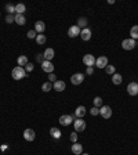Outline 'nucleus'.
<instances>
[{"mask_svg": "<svg viewBox=\"0 0 138 155\" xmlns=\"http://www.w3.org/2000/svg\"><path fill=\"white\" fill-rule=\"evenodd\" d=\"M11 76H13L14 81H21V79H24L28 76V72L25 71L24 67H15L13 69V72H11Z\"/></svg>", "mask_w": 138, "mask_h": 155, "instance_id": "nucleus-1", "label": "nucleus"}, {"mask_svg": "<svg viewBox=\"0 0 138 155\" xmlns=\"http://www.w3.org/2000/svg\"><path fill=\"white\" fill-rule=\"evenodd\" d=\"M100 115L104 119H109L112 116V108L109 105H102L100 108Z\"/></svg>", "mask_w": 138, "mask_h": 155, "instance_id": "nucleus-2", "label": "nucleus"}, {"mask_svg": "<svg viewBox=\"0 0 138 155\" xmlns=\"http://www.w3.org/2000/svg\"><path fill=\"white\" fill-rule=\"evenodd\" d=\"M135 44H137L135 43V40L130 37V39H124V40L122 42V47H123L124 50H133L134 47H135Z\"/></svg>", "mask_w": 138, "mask_h": 155, "instance_id": "nucleus-3", "label": "nucleus"}, {"mask_svg": "<svg viewBox=\"0 0 138 155\" xmlns=\"http://www.w3.org/2000/svg\"><path fill=\"white\" fill-rule=\"evenodd\" d=\"M95 58L93 54H86V56L83 57V64L86 65V67H93V65H95Z\"/></svg>", "mask_w": 138, "mask_h": 155, "instance_id": "nucleus-4", "label": "nucleus"}, {"mask_svg": "<svg viewBox=\"0 0 138 155\" xmlns=\"http://www.w3.org/2000/svg\"><path fill=\"white\" fill-rule=\"evenodd\" d=\"M127 93L130 96H137L138 94V82H131L127 86Z\"/></svg>", "mask_w": 138, "mask_h": 155, "instance_id": "nucleus-5", "label": "nucleus"}, {"mask_svg": "<svg viewBox=\"0 0 138 155\" xmlns=\"http://www.w3.org/2000/svg\"><path fill=\"white\" fill-rule=\"evenodd\" d=\"M40 65H42V69H43L44 72H47V74H53V71H54V64H53L51 61H46V60H44Z\"/></svg>", "mask_w": 138, "mask_h": 155, "instance_id": "nucleus-6", "label": "nucleus"}, {"mask_svg": "<svg viewBox=\"0 0 138 155\" xmlns=\"http://www.w3.org/2000/svg\"><path fill=\"white\" fill-rule=\"evenodd\" d=\"M83 81H84V75L83 74H75V75H72V78H70V83L75 85V86L83 83Z\"/></svg>", "mask_w": 138, "mask_h": 155, "instance_id": "nucleus-7", "label": "nucleus"}, {"mask_svg": "<svg viewBox=\"0 0 138 155\" xmlns=\"http://www.w3.org/2000/svg\"><path fill=\"white\" fill-rule=\"evenodd\" d=\"M107 65H108V58L105 56H101L95 60V67H98V68H101V69L107 68Z\"/></svg>", "mask_w": 138, "mask_h": 155, "instance_id": "nucleus-8", "label": "nucleus"}, {"mask_svg": "<svg viewBox=\"0 0 138 155\" xmlns=\"http://www.w3.org/2000/svg\"><path fill=\"white\" fill-rule=\"evenodd\" d=\"M80 32H82V29H80L77 25H73V26H69L68 35H69V37H76L80 35Z\"/></svg>", "mask_w": 138, "mask_h": 155, "instance_id": "nucleus-9", "label": "nucleus"}, {"mask_svg": "<svg viewBox=\"0 0 138 155\" xmlns=\"http://www.w3.org/2000/svg\"><path fill=\"white\" fill-rule=\"evenodd\" d=\"M35 137H36V133H35L33 129H25L24 130V138H25L26 141H33Z\"/></svg>", "mask_w": 138, "mask_h": 155, "instance_id": "nucleus-10", "label": "nucleus"}, {"mask_svg": "<svg viewBox=\"0 0 138 155\" xmlns=\"http://www.w3.org/2000/svg\"><path fill=\"white\" fill-rule=\"evenodd\" d=\"M73 125H75V130L76 132H83L84 129H86V122L80 118L76 119L75 122H73Z\"/></svg>", "mask_w": 138, "mask_h": 155, "instance_id": "nucleus-11", "label": "nucleus"}, {"mask_svg": "<svg viewBox=\"0 0 138 155\" xmlns=\"http://www.w3.org/2000/svg\"><path fill=\"white\" fill-rule=\"evenodd\" d=\"M73 122V119L70 115H61L59 116V123L62 125V126H69V125Z\"/></svg>", "mask_w": 138, "mask_h": 155, "instance_id": "nucleus-12", "label": "nucleus"}, {"mask_svg": "<svg viewBox=\"0 0 138 155\" xmlns=\"http://www.w3.org/2000/svg\"><path fill=\"white\" fill-rule=\"evenodd\" d=\"M54 56H55V51H54V49H46L43 53V57L46 61H51L53 58H54Z\"/></svg>", "mask_w": 138, "mask_h": 155, "instance_id": "nucleus-13", "label": "nucleus"}, {"mask_svg": "<svg viewBox=\"0 0 138 155\" xmlns=\"http://www.w3.org/2000/svg\"><path fill=\"white\" fill-rule=\"evenodd\" d=\"M80 37H82V40H84V42H88V40L91 39V29H88V28L82 29V32H80Z\"/></svg>", "mask_w": 138, "mask_h": 155, "instance_id": "nucleus-14", "label": "nucleus"}, {"mask_svg": "<svg viewBox=\"0 0 138 155\" xmlns=\"http://www.w3.org/2000/svg\"><path fill=\"white\" fill-rule=\"evenodd\" d=\"M35 31L38 32L39 35H42L46 31V24H44L43 21H36L35 22Z\"/></svg>", "mask_w": 138, "mask_h": 155, "instance_id": "nucleus-15", "label": "nucleus"}, {"mask_svg": "<svg viewBox=\"0 0 138 155\" xmlns=\"http://www.w3.org/2000/svg\"><path fill=\"white\" fill-rule=\"evenodd\" d=\"M65 87H66V85H65L64 81H57V82H54V85H53V89H54L55 92H64Z\"/></svg>", "mask_w": 138, "mask_h": 155, "instance_id": "nucleus-16", "label": "nucleus"}, {"mask_svg": "<svg viewBox=\"0 0 138 155\" xmlns=\"http://www.w3.org/2000/svg\"><path fill=\"white\" fill-rule=\"evenodd\" d=\"M70 151H72V152H73L75 155H82V154H83V147H82V144L75 143L73 145H72Z\"/></svg>", "mask_w": 138, "mask_h": 155, "instance_id": "nucleus-17", "label": "nucleus"}, {"mask_svg": "<svg viewBox=\"0 0 138 155\" xmlns=\"http://www.w3.org/2000/svg\"><path fill=\"white\" fill-rule=\"evenodd\" d=\"M14 21L18 25H25V22H26L25 15H24V14H15V15H14Z\"/></svg>", "mask_w": 138, "mask_h": 155, "instance_id": "nucleus-18", "label": "nucleus"}, {"mask_svg": "<svg viewBox=\"0 0 138 155\" xmlns=\"http://www.w3.org/2000/svg\"><path fill=\"white\" fill-rule=\"evenodd\" d=\"M75 115L77 116V118H80V119H83V116L86 115V108L83 105H80V107H77L75 110Z\"/></svg>", "mask_w": 138, "mask_h": 155, "instance_id": "nucleus-19", "label": "nucleus"}, {"mask_svg": "<svg viewBox=\"0 0 138 155\" xmlns=\"http://www.w3.org/2000/svg\"><path fill=\"white\" fill-rule=\"evenodd\" d=\"M50 134H51V137L53 138H61V130L58 129V127H51L50 129Z\"/></svg>", "mask_w": 138, "mask_h": 155, "instance_id": "nucleus-20", "label": "nucleus"}, {"mask_svg": "<svg viewBox=\"0 0 138 155\" xmlns=\"http://www.w3.org/2000/svg\"><path fill=\"white\" fill-rule=\"evenodd\" d=\"M87 18L86 17H80V18L77 19V26L80 28V29H84V28H87Z\"/></svg>", "mask_w": 138, "mask_h": 155, "instance_id": "nucleus-21", "label": "nucleus"}, {"mask_svg": "<svg viewBox=\"0 0 138 155\" xmlns=\"http://www.w3.org/2000/svg\"><path fill=\"white\" fill-rule=\"evenodd\" d=\"M123 82V78L120 74H113L112 75V83L113 85H120Z\"/></svg>", "mask_w": 138, "mask_h": 155, "instance_id": "nucleus-22", "label": "nucleus"}, {"mask_svg": "<svg viewBox=\"0 0 138 155\" xmlns=\"http://www.w3.org/2000/svg\"><path fill=\"white\" fill-rule=\"evenodd\" d=\"M17 62H18V67H25L29 61H28V57L26 56H19L18 60H17Z\"/></svg>", "mask_w": 138, "mask_h": 155, "instance_id": "nucleus-23", "label": "nucleus"}, {"mask_svg": "<svg viewBox=\"0 0 138 155\" xmlns=\"http://www.w3.org/2000/svg\"><path fill=\"white\" fill-rule=\"evenodd\" d=\"M25 11H26V7L24 3H19V4L15 6V14H24Z\"/></svg>", "mask_w": 138, "mask_h": 155, "instance_id": "nucleus-24", "label": "nucleus"}, {"mask_svg": "<svg viewBox=\"0 0 138 155\" xmlns=\"http://www.w3.org/2000/svg\"><path fill=\"white\" fill-rule=\"evenodd\" d=\"M130 37L131 39H138V25H134L131 29H130Z\"/></svg>", "mask_w": 138, "mask_h": 155, "instance_id": "nucleus-25", "label": "nucleus"}, {"mask_svg": "<svg viewBox=\"0 0 138 155\" xmlns=\"http://www.w3.org/2000/svg\"><path fill=\"white\" fill-rule=\"evenodd\" d=\"M51 89H53V85H51V82H46V83H43V86H42V90L43 92H50Z\"/></svg>", "mask_w": 138, "mask_h": 155, "instance_id": "nucleus-26", "label": "nucleus"}, {"mask_svg": "<svg viewBox=\"0 0 138 155\" xmlns=\"http://www.w3.org/2000/svg\"><path fill=\"white\" fill-rule=\"evenodd\" d=\"M46 40H47V39H46V36H44L43 33L36 36V42H38V44H44L46 43Z\"/></svg>", "mask_w": 138, "mask_h": 155, "instance_id": "nucleus-27", "label": "nucleus"}, {"mask_svg": "<svg viewBox=\"0 0 138 155\" xmlns=\"http://www.w3.org/2000/svg\"><path fill=\"white\" fill-rule=\"evenodd\" d=\"M115 71H116V68H115L113 65H109V64H108V65H107V68H105V72H107V74H109V75L116 74Z\"/></svg>", "mask_w": 138, "mask_h": 155, "instance_id": "nucleus-28", "label": "nucleus"}, {"mask_svg": "<svg viewBox=\"0 0 138 155\" xmlns=\"http://www.w3.org/2000/svg\"><path fill=\"white\" fill-rule=\"evenodd\" d=\"M6 11L8 12V14H11V15H13V12L15 11V6L11 4V3H8V4L6 6Z\"/></svg>", "mask_w": 138, "mask_h": 155, "instance_id": "nucleus-29", "label": "nucleus"}, {"mask_svg": "<svg viewBox=\"0 0 138 155\" xmlns=\"http://www.w3.org/2000/svg\"><path fill=\"white\" fill-rule=\"evenodd\" d=\"M94 107H97V108H101V107H102V99H101V97H95L94 99Z\"/></svg>", "mask_w": 138, "mask_h": 155, "instance_id": "nucleus-30", "label": "nucleus"}, {"mask_svg": "<svg viewBox=\"0 0 138 155\" xmlns=\"http://www.w3.org/2000/svg\"><path fill=\"white\" fill-rule=\"evenodd\" d=\"M90 114H91L93 116H97V115H100V108H97V107H93V108H91V111H90Z\"/></svg>", "mask_w": 138, "mask_h": 155, "instance_id": "nucleus-31", "label": "nucleus"}, {"mask_svg": "<svg viewBox=\"0 0 138 155\" xmlns=\"http://www.w3.org/2000/svg\"><path fill=\"white\" fill-rule=\"evenodd\" d=\"M69 138H70V141H72V143H77V132H73V133L70 134Z\"/></svg>", "mask_w": 138, "mask_h": 155, "instance_id": "nucleus-32", "label": "nucleus"}, {"mask_svg": "<svg viewBox=\"0 0 138 155\" xmlns=\"http://www.w3.org/2000/svg\"><path fill=\"white\" fill-rule=\"evenodd\" d=\"M36 36H38V35H36V31H35V29L28 31V37H29V39H35Z\"/></svg>", "mask_w": 138, "mask_h": 155, "instance_id": "nucleus-33", "label": "nucleus"}, {"mask_svg": "<svg viewBox=\"0 0 138 155\" xmlns=\"http://www.w3.org/2000/svg\"><path fill=\"white\" fill-rule=\"evenodd\" d=\"M6 22H7V24H13V22H15V21H14V15L8 14V15L6 17Z\"/></svg>", "mask_w": 138, "mask_h": 155, "instance_id": "nucleus-34", "label": "nucleus"}, {"mask_svg": "<svg viewBox=\"0 0 138 155\" xmlns=\"http://www.w3.org/2000/svg\"><path fill=\"white\" fill-rule=\"evenodd\" d=\"M25 71L26 72H32V71H33V64H32V62H28L25 65Z\"/></svg>", "mask_w": 138, "mask_h": 155, "instance_id": "nucleus-35", "label": "nucleus"}, {"mask_svg": "<svg viewBox=\"0 0 138 155\" xmlns=\"http://www.w3.org/2000/svg\"><path fill=\"white\" fill-rule=\"evenodd\" d=\"M49 81L54 83V82H57V76L54 74H50V75H49Z\"/></svg>", "mask_w": 138, "mask_h": 155, "instance_id": "nucleus-36", "label": "nucleus"}, {"mask_svg": "<svg viewBox=\"0 0 138 155\" xmlns=\"http://www.w3.org/2000/svg\"><path fill=\"white\" fill-rule=\"evenodd\" d=\"M36 61H38V62H40V64H42V62L44 61V57H43V54H38V56H36Z\"/></svg>", "mask_w": 138, "mask_h": 155, "instance_id": "nucleus-37", "label": "nucleus"}, {"mask_svg": "<svg viewBox=\"0 0 138 155\" xmlns=\"http://www.w3.org/2000/svg\"><path fill=\"white\" fill-rule=\"evenodd\" d=\"M86 72H87V75H93L94 74V69H93V67H87V71H86Z\"/></svg>", "mask_w": 138, "mask_h": 155, "instance_id": "nucleus-38", "label": "nucleus"}, {"mask_svg": "<svg viewBox=\"0 0 138 155\" xmlns=\"http://www.w3.org/2000/svg\"><path fill=\"white\" fill-rule=\"evenodd\" d=\"M82 155H88V154H82Z\"/></svg>", "mask_w": 138, "mask_h": 155, "instance_id": "nucleus-39", "label": "nucleus"}, {"mask_svg": "<svg viewBox=\"0 0 138 155\" xmlns=\"http://www.w3.org/2000/svg\"><path fill=\"white\" fill-rule=\"evenodd\" d=\"M137 46H138V42H137Z\"/></svg>", "mask_w": 138, "mask_h": 155, "instance_id": "nucleus-40", "label": "nucleus"}]
</instances>
